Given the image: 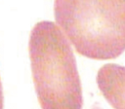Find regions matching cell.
Instances as JSON below:
<instances>
[{"label": "cell", "mask_w": 125, "mask_h": 109, "mask_svg": "<svg viewBox=\"0 0 125 109\" xmlns=\"http://www.w3.org/2000/svg\"><path fill=\"white\" fill-rule=\"evenodd\" d=\"M31 71L42 109H82L83 96L75 56L62 29L37 22L28 43Z\"/></svg>", "instance_id": "cell-1"}, {"label": "cell", "mask_w": 125, "mask_h": 109, "mask_svg": "<svg viewBox=\"0 0 125 109\" xmlns=\"http://www.w3.org/2000/svg\"><path fill=\"white\" fill-rule=\"evenodd\" d=\"M54 14L78 54L105 60L125 51V0H55Z\"/></svg>", "instance_id": "cell-2"}, {"label": "cell", "mask_w": 125, "mask_h": 109, "mask_svg": "<svg viewBox=\"0 0 125 109\" xmlns=\"http://www.w3.org/2000/svg\"><path fill=\"white\" fill-rule=\"evenodd\" d=\"M97 85L114 109H125V66L107 63L97 74Z\"/></svg>", "instance_id": "cell-3"}, {"label": "cell", "mask_w": 125, "mask_h": 109, "mask_svg": "<svg viewBox=\"0 0 125 109\" xmlns=\"http://www.w3.org/2000/svg\"><path fill=\"white\" fill-rule=\"evenodd\" d=\"M4 107V98H3V90H2V83L0 79V109H3Z\"/></svg>", "instance_id": "cell-4"}]
</instances>
